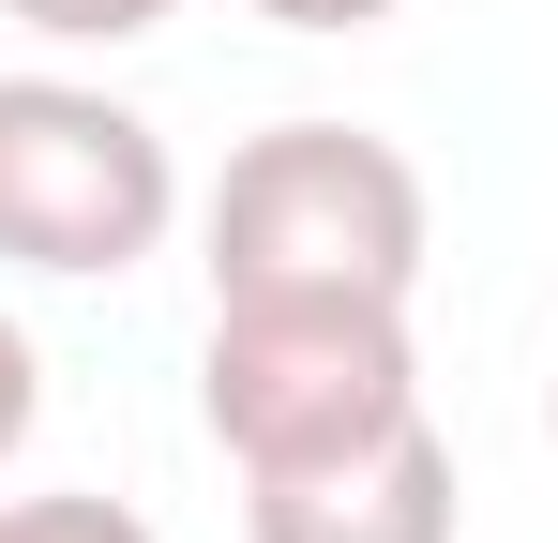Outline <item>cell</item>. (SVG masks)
Instances as JSON below:
<instances>
[{
    "label": "cell",
    "instance_id": "obj_1",
    "mask_svg": "<svg viewBox=\"0 0 558 543\" xmlns=\"http://www.w3.org/2000/svg\"><path fill=\"white\" fill-rule=\"evenodd\" d=\"M317 287L363 302L423 287V167L363 121H272L211 181V302H317Z\"/></svg>",
    "mask_w": 558,
    "mask_h": 543
},
{
    "label": "cell",
    "instance_id": "obj_2",
    "mask_svg": "<svg viewBox=\"0 0 558 543\" xmlns=\"http://www.w3.org/2000/svg\"><path fill=\"white\" fill-rule=\"evenodd\" d=\"M211 438L242 452V483L377 452L392 423H423V362H408V302L317 287V302H211Z\"/></svg>",
    "mask_w": 558,
    "mask_h": 543
},
{
    "label": "cell",
    "instance_id": "obj_3",
    "mask_svg": "<svg viewBox=\"0 0 558 543\" xmlns=\"http://www.w3.org/2000/svg\"><path fill=\"white\" fill-rule=\"evenodd\" d=\"M182 181L136 106L76 76H0V257L15 272H136L167 242Z\"/></svg>",
    "mask_w": 558,
    "mask_h": 543
},
{
    "label": "cell",
    "instance_id": "obj_4",
    "mask_svg": "<svg viewBox=\"0 0 558 543\" xmlns=\"http://www.w3.org/2000/svg\"><path fill=\"white\" fill-rule=\"evenodd\" d=\"M242 514H257V543H453V438L438 423H392L377 452L257 483Z\"/></svg>",
    "mask_w": 558,
    "mask_h": 543
},
{
    "label": "cell",
    "instance_id": "obj_5",
    "mask_svg": "<svg viewBox=\"0 0 558 543\" xmlns=\"http://www.w3.org/2000/svg\"><path fill=\"white\" fill-rule=\"evenodd\" d=\"M0 543H151V514H121V498H0Z\"/></svg>",
    "mask_w": 558,
    "mask_h": 543
},
{
    "label": "cell",
    "instance_id": "obj_6",
    "mask_svg": "<svg viewBox=\"0 0 558 543\" xmlns=\"http://www.w3.org/2000/svg\"><path fill=\"white\" fill-rule=\"evenodd\" d=\"M15 31H46V46H136V31H167V0H0Z\"/></svg>",
    "mask_w": 558,
    "mask_h": 543
},
{
    "label": "cell",
    "instance_id": "obj_7",
    "mask_svg": "<svg viewBox=\"0 0 558 543\" xmlns=\"http://www.w3.org/2000/svg\"><path fill=\"white\" fill-rule=\"evenodd\" d=\"M257 15H287V31H377V15H408V0H257Z\"/></svg>",
    "mask_w": 558,
    "mask_h": 543
},
{
    "label": "cell",
    "instance_id": "obj_8",
    "mask_svg": "<svg viewBox=\"0 0 558 543\" xmlns=\"http://www.w3.org/2000/svg\"><path fill=\"white\" fill-rule=\"evenodd\" d=\"M31 438V333H15V317H0V452Z\"/></svg>",
    "mask_w": 558,
    "mask_h": 543
},
{
    "label": "cell",
    "instance_id": "obj_9",
    "mask_svg": "<svg viewBox=\"0 0 558 543\" xmlns=\"http://www.w3.org/2000/svg\"><path fill=\"white\" fill-rule=\"evenodd\" d=\"M544 423H558V408H544Z\"/></svg>",
    "mask_w": 558,
    "mask_h": 543
}]
</instances>
